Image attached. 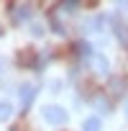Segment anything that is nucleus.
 Masks as SVG:
<instances>
[{"label":"nucleus","instance_id":"f257e3e1","mask_svg":"<svg viewBox=\"0 0 128 131\" xmlns=\"http://www.w3.org/2000/svg\"><path fill=\"white\" fill-rule=\"evenodd\" d=\"M41 116H44V121L51 123V126H64V123H67V111H64L61 105H46V108L41 111Z\"/></svg>","mask_w":128,"mask_h":131},{"label":"nucleus","instance_id":"f03ea898","mask_svg":"<svg viewBox=\"0 0 128 131\" xmlns=\"http://www.w3.org/2000/svg\"><path fill=\"white\" fill-rule=\"evenodd\" d=\"M8 13H10V21H13L16 26H21V23H26V18L31 16V5H26V3H10V5H8Z\"/></svg>","mask_w":128,"mask_h":131},{"label":"nucleus","instance_id":"7ed1b4c3","mask_svg":"<svg viewBox=\"0 0 128 131\" xmlns=\"http://www.w3.org/2000/svg\"><path fill=\"white\" fill-rule=\"evenodd\" d=\"M18 95H21V105L28 108V105L33 103V98H36V85H21Z\"/></svg>","mask_w":128,"mask_h":131},{"label":"nucleus","instance_id":"20e7f679","mask_svg":"<svg viewBox=\"0 0 128 131\" xmlns=\"http://www.w3.org/2000/svg\"><path fill=\"white\" fill-rule=\"evenodd\" d=\"M108 90H110V95H123V93L128 90V82H125V77H110V82H108Z\"/></svg>","mask_w":128,"mask_h":131},{"label":"nucleus","instance_id":"39448f33","mask_svg":"<svg viewBox=\"0 0 128 131\" xmlns=\"http://www.w3.org/2000/svg\"><path fill=\"white\" fill-rule=\"evenodd\" d=\"M113 31H115V36H118V41H120L123 46H128V26H125L123 21H118V18H113Z\"/></svg>","mask_w":128,"mask_h":131},{"label":"nucleus","instance_id":"423d86ee","mask_svg":"<svg viewBox=\"0 0 128 131\" xmlns=\"http://www.w3.org/2000/svg\"><path fill=\"white\" fill-rule=\"evenodd\" d=\"M92 67L100 72V75H108V70H110V64H108V59L103 57V54H97V57H92Z\"/></svg>","mask_w":128,"mask_h":131},{"label":"nucleus","instance_id":"0eeeda50","mask_svg":"<svg viewBox=\"0 0 128 131\" xmlns=\"http://www.w3.org/2000/svg\"><path fill=\"white\" fill-rule=\"evenodd\" d=\"M82 128H85V131H100V128H103V123H100V118H97V116H90V118H85Z\"/></svg>","mask_w":128,"mask_h":131},{"label":"nucleus","instance_id":"6e6552de","mask_svg":"<svg viewBox=\"0 0 128 131\" xmlns=\"http://www.w3.org/2000/svg\"><path fill=\"white\" fill-rule=\"evenodd\" d=\"M10 116H13V105H10L8 100H0V123L8 121Z\"/></svg>","mask_w":128,"mask_h":131},{"label":"nucleus","instance_id":"1a4fd4ad","mask_svg":"<svg viewBox=\"0 0 128 131\" xmlns=\"http://www.w3.org/2000/svg\"><path fill=\"white\" fill-rule=\"evenodd\" d=\"M92 103H95V108H100L103 113H108V111H110V103H108V98H105V95H95V100H92Z\"/></svg>","mask_w":128,"mask_h":131},{"label":"nucleus","instance_id":"9d476101","mask_svg":"<svg viewBox=\"0 0 128 131\" xmlns=\"http://www.w3.org/2000/svg\"><path fill=\"white\" fill-rule=\"evenodd\" d=\"M80 8V3H74V0H64V3H59V10H67V13H74Z\"/></svg>","mask_w":128,"mask_h":131},{"label":"nucleus","instance_id":"9b49d317","mask_svg":"<svg viewBox=\"0 0 128 131\" xmlns=\"http://www.w3.org/2000/svg\"><path fill=\"white\" fill-rule=\"evenodd\" d=\"M74 49H77V51H80V54H82V57H90V46H87V44H85V41H82V44H77V46H74Z\"/></svg>","mask_w":128,"mask_h":131},{"label":"nucleus","instance_id":"f8f14e48","mask_svg":"<svg viewBox=\"0 0 128 131\" xmlns=\"http://www.w3.org/2000/svg\"><path fill=\"white\" fill-rule=\"evenodd\" d=\"M51 28H54V31H59V34L64 31V28H61V23L56 21V16H51Z\"/></svg>","mask_w":128,"mask_h":131},{"label":"nucleus","instance_id":"ddd939ff","mask_svg":"<svg viewBox=\"0 0 128 131\" xmlns=\"http://www.w3.org/2000/svg\"><path fill=\"white\" fill-rule=\"evenodd\" d=\"M31 31H33V34H36V36H41V34H44V28H41V26H39V23H33V26H31Z\"/></svg>","mask_w":128,"mask_h":131},{"label":"nucleus","instance_id":"4468645a","mask_svg":"<svg viewBox=\"0 0 128 131\" xmlns=\"http://www.w3.org/2000/svg\"><path fill=\"white\" fill-rule=\"evenodd\" d=\"M125 116H128V100H125Z\"/></svg>","mask_w":128,"mask_h":131},{"label":"nucleus","instance_id":"2eb2a0df","mask_svg":"<svg viewBox=\"0 0 128 131\" xmlns=\"http://www.w3.org/2000/svg\"><path fill=\"white\" fill-rule=\"evenodd\" d=\"M0 34H3V28H0Z\"/></svg>","mask_w":128,"mask_h":131}]
</instances>
